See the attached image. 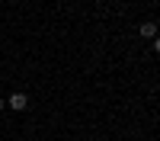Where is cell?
I'll return each mask as SVG.
<instances>
[{
  "instance_id": "obj_1",
  "label": "cell",
  "mask_w": 160,
  "mask_h": 141,
  "mask_svg": "<svg viewBox=\"0 0 160 141\" xmlns=\"http://www.w3.org/2000/svg\"><path fill=\"white\" fill-rule=\"evenodd\" d=\"M7 106L10 109H26V106H29V96H26V93H10V99H7Z\"/></svg>"
},
{
  "instance_id": "obj_3",
  "label": "cell",
  "mask_w": 160,
  "mask_h": 141,
  "mask_svg": "<svg viewBox=\"0 0 160 141\" xmlns=\"http://www.w3.org/2000/svg\"><path fill=\"white\" fill-rule=\"evenodd\" d=\"M3 106H7V103H3V99H0V112H3Z\"/></svg>"
},
{
  "instance_id": "obj_2",
  "label": "cell",
  "mask_w": 160,
  "mask_h": 141,
  "mask_svg": "<svg viewBox=\"0 0 160 141\" xmlns=\"http://www.w3.org/2000/svg\"><path fill=\"white\" fill-rule=\"evenodd\" d=\"M141 35L154 38V35H157V26H154V23H144V26H141Z\"/></svg>"
}]
</instances>
